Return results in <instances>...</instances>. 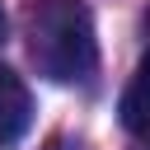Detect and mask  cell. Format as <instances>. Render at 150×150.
<instances>
[{
  "label": "cell",
  "instance_id": "cell-1",
  "mask_svg": "<svg viewBox=\"0 0 150 150\" xmlns=\"http://www.w3.org/2000/svg\"><path fill=\"white\" fill-rule=\"evenodd\" d=\"M28 56L52 84H89L98 70L94 14L84 0H33Z\"/></svg>",
  "mask_w": 150,
  "mask_h": 150
},
{
  "label": "cell",
  "instance_id": "cell-2",
  "mask_svg": "<svg viewBox=\"0 0 150 150\" xmlns=\"http://www.w3.org/2000/svg\"><path fill=\"white\" fill-rule=\"evenodd\" d=\"M28 127H33V94L9 66H0V145L23 141Z\"/></svg>",
  "mask_w": 150,
  "mask_h": 150
},
{
  "label": "cell",
  "instance_id": "cell-3",
  "mask_svg": "<svg viewBox=\"0 0 150 150\" xmlns=\"http://www.w3.org/2000/svg\"><path fill=\"white\" fill-rule=\"evenodd\" d=\"M122 127L131 131V136H150V56L136 66V75H131V84L122 89Z\"/></svg>",
  "mask_w": 150,
  "mask_h": 150
},
{
  "label": "cell",
  "instance_id": "cell-4",
  "mask_svg": "<svg viewBox=\"0 0 150 150\" xmlns=\"http://www.w3.org/2000/svg\"><path fill=\"white\" fill-rule=\"evenodd\" d=\"M0 38H5V5H0Z\"/></svg>",
  "mask_w": 150,
  "mask_h": 150
}]
</instances>
